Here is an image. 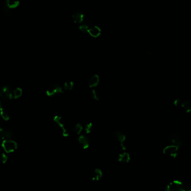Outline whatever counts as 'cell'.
<instances>
[{"label":"cell","mask_w":191,"mask_h":191,"mask_svg":"<svg viewBox=\"0 0 191 191\" xmlns=\"http://www.w3.org/2000/svg\"><path fill=\"white\" fill-rule=\"evenodd\" d=\"M0 115L3 120H5L6 121L9 120V118H10V116H9L8 112L5 109H3V108L0 112Z\"/></svg>","instance_id":"21"},{"label":"cell","mask_w":191,"mask_h":191,"mask_svg":"<svg viewBox=\"0 0 191 191\" xmlns=\"http://www.w3.org/2000/svg\"><path fill=\"white\" fill-rule=\"evenodd\" d=\"M187 191H191V188H189V189H188V190H187Z\"/></svg>","instance_id":"29"},{"label":"cell","mask_w":191,"mask_h":191,"mask_svg":"<svg viewBox=\"0 0 191 191\" xmlns=\"http://www.w3.org/2000/svg\"><path fill=\"white\" fill-rule=\"evenodd\" d=\"M130 155L128 153H123L119 155L118 157V161L119 162L124 163H126L130 161Z\"/></svg>","instance_id":"14"},{"label":"cell","mask_w":191,"mask_h":191,"mask_svg":"<svg viewBox=\"0 0 191 191\" xmlns=\"http://www.w3.org/2000/svg\"><path fill=\"white\" fill-rule=\"evenodd\" d=\"M178 150L179 147L173 145H171L164 148L163 154L168 157L175 158L178 154Z\"/></svg>","instance_id":"3"},{"label":"cell","mask_w":191,"mask_h":191,"mask_svg":"<svg viewBox=\"0 0 191 191\" xmlns=\"http://www.w3.org/2000/svg\"><path fill=\"white\" fill-rule=\"evenodd\" d=\"M2 147L5 152L10 153L15 151L17 147V144L15 141L11 139H7L2 141Z\"/></svg>","instance_id":"2"},{"label":"cell","mask_w":191,"mask_h":191,"mask_svg":"<svg viewBox=\"0 0 191 191\" xmlns=\"http://www.w3.org/2000/svg\"><path fill=\"white\" fill-rule=\"evenodd\" d=\"M182 102V101L180 99L176 98L173 101V104H174V106H176V107H179V106H180Z\"/></svg>","instance_id":"27"},{"label":"cell","mask_w":191,"mask_h":191,"mask_svg":"<svg viewBox=\"0 0 191 191\" xmlns=\"http://www.w3.org/2000/svg\"><path fill=\"white\" fill-rule=\"evenodd\" d=\"M88 33L93 38H97L101 35V30L99 27L95 26L89 28Z\"/></svg>","instance_id":"11"},{"label":"cell","mask_w":191,"mask_h":191,"mask_svg":"<svg viewBox=\"0 0 191 191\" xmlns=\"http://www.w3.org/2000/svg\"><path fill=\"white\" fill-rule=\"evenodd\" d=\"M6 5L10 9H16L20 4L19 0H6L5 2Z\"/></svg>","instance_id":"16"},{"label":"cell","mask_w":191,"mask_h":191,"mask_svg":"<svg viewBox=\"0 0 191 191\" xmlns=\"http://www.w3.org/2000/svg\"><path fill=\"white\" fill-rule=\"evenodd\" d=\"M7 159H8V157L5 154L2 153L0 155V162H1L2 163H5L6 162H7Z\"/></svg>","instance_id":"26"},{"label":"cell","mask_w":191,"mask_h":191,"mask_svg":"<svg viewBox=\"0 0 191 191\" xmlns=\"http://www.w3.org/2000/svg\"><path fill=\"white\" fill-rule=\"evenodd\" d=\"M91 97L95 100H98V99H99V96H98V93L94 89L92 90V91L91 92Z\"/></svg>","instance_id":"25"},{"label":"cell","mask_w":191,"mask_h":191,"mask_svg":"<svg viewBox=\"0 0 191 191\" xmlns=\"http://www.w3.org/2000/svg\"><path fill=\"white\" fill-rule=\"evenodd\" d=\"M2 109V106H1V102H0V112L1 111V110Z\"/></svg>","instance_id":"28"},{"label":"cell","mask_w":191,"mask_h":191,"mask_svg":"<svg viewBox=\"0 0 191 191\" xmlns=\"http://www.w3.org/2000/svg\"><path fill=\"white\" fill-rule=\"evenodd\" d=\"M169 142L172 145L180 147L182 145V140L180 134L177 132H172L169 137Z\"/></svg>","instance_id":"7"},{"label":"cell","mask_w":191,"mask_h":191,"mask_svg":"<svg viewBox=\"0 0 191 191\" xmlns=\"http://www.w3.org/2000/svg\"><path fill=\"white\" fill-rule=\"evenodd\" d=\"M13 92L8 86H5L0 89V98L5 101H10L13 97Z\"/></svg>","instance_id":"5"},{"label":"cell","mask_w":191,"mask_h":191,"mask_svg":"<svg viewBox=\"0 0 191 191\" xmlns=\"http://www.w3.org/2000/svg\"><path fill=\"white\" fill-rule=\"evenodd\" d=\"M74 87V83L72 81H67L65 82L64 85V89L65 90L70 91L72 90Z\"/></svg>","instance_id":"20"},{"label":"cell","mask_w":191,"mask_h":191,"mask_svg":"<svg viewBox=\"0 0 191 191\" xmlns=\"http://www.w3.org/2000/svg\"><path fill=\"white\" fill-rule=\"evenodd\" d=\"M100 82V78L98 75L95 74L93 75L88 81V86L91 88L96 87Z\"/></svg>","instance_id":"12"},{"label":"cell","mask_w":191,"mask_h":191,"mask_svg":"<svg viewBox=\"0 0 191 191\" xmlns=\"http://www.w3.org/2000/svg\"><path fill=\"white\" fill-rule=\"evenodd\" d=\"M78 143L83 149H87L89 145V140L88 137L84 135H81L79 136L78 140Z\"/></svg>","instance_id":"9"},{"label":"cell","mask_w":191,"mask_h":191,"mask_svg":"<svg viewBox=\"0 0 191 191\" xmlns=\"http://www.w3.org/2000/svg\"><path fill=\"white\" fill-rule=\"evenodd\" d=\"M72 19L75 23L81 24L83 23V22L85 16L82 13L78 12L74 13L73 15H72Z\"/></svg>","instance_id":"13"},{"label":"cell","mask_w":191,"mask_h":191,"mask_svg":"<svg viewBox=\"0 0 191 191\" xmlns=\"http://www.w3.org/2000/svg\"><path fill=\"white\" fill-rule=\"evenodd\" d=\"M22 95V90L20 88L15 89L13 92V96L14 98H18L20 97Z\"/></svg>","instance_id":"19"},{"label":"cell","mask_w":191,"mask_h":191,"mask_svg":"<svg viewBox=\"0 0 191 191\" xmlns=\"http://www.w3.org/2000/svg\"><path fill=\"white\" fill-rule=\"evenodd\" d=\"M89 26H88V25H86V24H83L82 25H80L79 27V30L83 32V33H87L88 32V29H89Z\"/></svg>","instance_id":"23"},{"label":"cell","mask_w":191,"mask_h":191,"mask_svg":"<svg viewBox=\"0 0 191 191\" xmlns=\"http://www.w3.org/2000/svg\"><path fill=\"white\" fill-rule=\"evenodd\" d=\"M54 122L59 127L61 132V134L64 136H67L69 135V132L65 126V124L63 118L60 116H56L53 119Z\"/></svg>","instance_id":"6"},{"label":"cell","mask_w":191,"mask_h":191,"mask_svg":"<svg viewBox=\"0 0 191 191\" xmlns=\"http://www.w3.org/2000/svg\"><path fill=\"white\" fill-rule=\"evenodd\" d=\"M187 186L180 180H173L166 187L165 191H187Z\"/></svg>","instance_id":"1"},{"label":"cell","mask_w":191,"mask_h":191,"mask_svg":"<svg viewBox=\"0 0 191 191\" xmlns=\"http://www.w3.org/2000/svg\"><path fill=\"white\" fill-rule=\"evenodd\" d=\"M180 107L183 108V110L187 113L191 112V101L186 100L182 101Z\"/></svg>","instance_id":"15"},{"label":"cell","mask_w":191,"mask_h":191,"mask_svg":"<svg viewBox=\"0 0 191 191\" xmlns=\"http://www.w3.org/2000/svg\"><path fill=\"white\" fill-rule=\"evenodd\" d=\"M93 124L92 123H88L86 125L85 127V130L86 132V134H89L92 132L93 130Z\"/></svg>","instance_id":"22"},{"label":"cell","mask_w":191,"mask_h":191,"mask_svg":"<svg viewBox=\"0 0 191 191\" xmlns=\"http://www.w3.org/2000/svg\"><path fill=\"white\" fill-rule=\"evenodd\" d=\"M102 176V171L99 169H96L92 175V179L94 180H98L100 179H101V178Z\"/></svg>","instance_id":"17"},{"label":"cell","mask_w":191,"mask_h":191,"mask_svg":"<svg viewBox=\"0 0 191 191\" xmlns=\"http://www.w3.org/2000/svg\"><path fill=\"white\" fill-rule=\"evenodd\" d=\"M63 92V88L57 83L51 85L46 91V94L49 97L57 95Z\"/></svg>","instance_id":"4"},{"label":"cell","mask_w":191,"mask_h":191,"mask_svg":"<svg viewBox=\"0 0 191 191\" xmlns=\"http://www.w3.org/2000/svg\"><path fill=\"white\" fill-rule=\"evenodd\" d=\"M114 137L120 144L122 148L124 150H125L126 148L124 145V143L126 140V136L125 134L120 131H116L114 133Z\"/></svg>","instance_id":"8"},{"label":"cell","mask_w":191,"mask_h":191,"mask_svg":"<svg viewBox=\"0 0 191 191\" xmlns=\"http://www.w3.org/2000/svg\"><path fill=\"white\" fill-rule=\"evenodd\" d=\"M2 13L6 16H8L10 13V9L6 5V3L4 5V7H3Z\"/></svg>","instance_id":"24"},{"label":"cell","mask_w":191,"mask_h":191,"mask_svg":"<svg viewBox=\"0 0 191 191\" xmlns=\"http://www.w3.org/2000/svg\"><path fill=\"white\" fill-rule=\"evenodd\" d=\"M83 130V128L82 125L80 124H77L74 126V131L77 135H80L82 132Z\"/></svg>","instance_id":"18"},{"label":"cell","mask_w":191,"mask_h":191,"mask_svg":"<svg viewBox=\"0 0 191 191\" xmlns=\"http://www.w3.org/2000/svg\"><path fill=\"white\" fill-rule=\"evenodd\" d=\"M13 133L11 131L0 128V142L5 140L10 139Z\"/></svg>","instance_id":"10"}]
</instances>
